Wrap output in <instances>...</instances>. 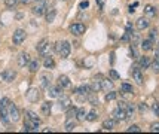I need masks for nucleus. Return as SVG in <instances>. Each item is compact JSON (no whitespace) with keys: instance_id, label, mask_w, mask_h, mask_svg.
<instances>
[{"instance_id":"f257e3e1","label":"nucleus","mask_w":159,"mask_h":134,"mask_svg":"<svg viewBox=\"0 0 159 134\" xmlns=\"http://www.w3.org/2000/svg\"><path fill=\"white\" fill-rule=\"evenodd\" d=\"M55 51L62 57V58H67L71 52V45L69 42H57L55 43Z\"/></svg>"},{"instance_id":"f03ea898","label":"nucleus","mask_w":159,"mask_h":134,"mask_svg":"<svg viewBox=\"0 0 159 134\" xmlns=\"http://www.w3.org/2000/svg\"><path fill=\"white\" fill-rule=\"evenodd\" d=\"M36 49L37 52L40 54V55H49V49H51V45H49V40L48 39H42L40 42L37 43V46H36Z\"/></svg>"},{"instance_id":"7ed1b4c3","label":"nucleus","mask_w":159,"mask_h":134,"mask_svg":"<svg viewBox=\"0 0 159 134\" xmlns=\"http://www.w3.org/2000/svg\"><path fill=\"white\" fill-rule=\"evenodd\" d=\"M46 7H48V2L46 0H37V5L31 9V12L34 15H37V16H40V15L45 14Z\"/></svg>"},{"instance_id":"20e7f679","label":"nucleus","mask_w":159,"mask_h":134,"mask_svg":"<svg viewBox=\"0 0 159 134\" xmlns=\"http://www.w3.org/2000/svg\"><path fill=\"white\" fill-rule=\"evenodd\" d=\"M7 110H9V118H11V122H18V121H20V110H18L16 104L9 103Z\"/></svg>"},{"instance_id":"39448f33","label":"nucleus","mask_w":159,"mask_h":134,"mask_svg":"<svg viewBox=\"0 0 159 134\" xmlns=\"http://www.w3.org/2000/svg\"><path fill=\"white\" fill-rule=\"evenodd\" d=\"M24 40H25V31L21 30V28L15 30L14 36H12V42H14V45H21Z\"/></svg>"},{"instance_id":"423d86ee","label":"nucleus","mask_w":159,"mask_h":134,"mask_svg":"<svg viewBox=\"0 0 159 134\" xmlns=\"http://www.w3.org/2000/svg\"><path fill=\"white\" fill-rule=\"evenodd\" d=\"M111 118L116 121V122L125 121V119H126V112H125L124 109L118 107V109H115V110H113V113H111Z\"/></svg>"},{"instance_id":"0eeeda50","label":"nucleus","mask_w":159,"mask_h":134,"mask_svg":"<svg viewBox=\"0 0 159 134\" xmlns=\"http://www.w3.org/2000/svg\"><path fill=\"white\" fill-rule=\"evenodd\" d=\"M15 78H16V72L12 70V69H6V70L2 72V79L6 81V82H12Z\"/></svg>"},{"instance_id":"6e6552de","label":"nucleus","mask_w":159,"mask_h":134,"mask_svg":"<svg viewBox=\"0 0 159 134\" xmlns=\"http://www.w3.org/2000/svg\"><path fill=\"white\" fill-rule=\"evenodd\" d=\"M48 94H49V97H61L62 95V88L58 85V86H51L49 85L48 86Z\"/></svg>"},{"instance_id":"1a4fd4ad","label":"nucleus","mask_w":159,"mask_h":134,"mask_svg":"<svg viewBox=\"0 0 159 134\" xmlns=\"http://www.w3.org/2000/svg\"><path fill=\"white\" fill-rule=\"evenodd\" d=\"M25 95H27V99L30 100L31 103H36V101L39 100V97H40V94H39V90H37V88H30Z\"/></svg>"},{"instance_id":"9d476101","label":"nucleus","mask_w":159,"mask_h":134,"mask_svg":"<svg viewBox=\"0 0 159 134\" xmlns=\"http://www.w3.org/2000/svg\"><path fill=\"white\" fill-rule=\"evenodd\" d=\"M28 63H30V55L27 52H21L18 55V66L20 67H25V66H28Z\"/></svg>"},{"instance_id":"9b49d317","label":"nucleus","mask_w":159,"mask_h":134,"mask_svg":"<svg viewBox=\"0 0 159 134\" xmlns=\"http://www.w3.org/2000/svg\"><path fill=\"white\" fill-rule=\"evenodd\" d=\"M70 31L73 33V35L76 36H80L85 33V25L83 24H80V22H77V24H73L71 27H70Z\"/></svg>"},{"instance_id":"f8f14e48","label":"nucleus","mask_w":159,"mask_h":134,"mask_svg":"<svg viewBox=\"0 0 159 134\" xmlns=\"http://www.w3.org/2000/svg\"><path fill=\"white\" fill-rule=\"evenodd\" d=\"M132 78L137 84H143V73H141V69L140 67H132Z\"/></svg>"},{"instance_id":"ddd939ff","label":"nucleus","mask_w":159,"mask_h":134,"mask_svg":"<svg viewBox=\"0 0 159 134\" xmlns=\"http://www.w3.org/2000/svg\"><path fill=\"white\" fill-rule=\"evenodd\" d=\"M91 91H92V90H91L89 85H80V86H77L76 90H75V92H76L77 95H85V97L89 95Z\"/></svg>"},{"instance_id":"4468645a","label":"nucleus","mask_w":159,"mask_h":134,"mask_svg":"<svg viewBox=\"0 0 159 134\" xmlns=\"http://www.w3.org/2000/svg\"><path fill=\"white\" fill-rule=\"evenodd\" d=\"M0 121H2L3 124H11V118H9L7 107H2V109H0Z\"/></svg>"},{"instance_id":"2eb2a0df","label":"nucleus","mask_w":159,"mask_h":134,"mask_svg":"<svg viewBox=\"0 0 159 134\" xmlns=\"http://www.w3.org/2000/svg\"><path fill=\"white\" fill-rule=\"evenodd\" d=\"M45 14H46V21L54 22V20H55V16H57V9L55 7H46Z\"/></svg>"},{"instance_id":"dca6fc26","label":"nucleus","mask_w":159,"mask_h":134,"mask_svg":"<svg viewBox=\"0 0 159 134\" xmlns=\"http://www.w3.org/2000/svg\"><path fill=\"white\" fill-rule=\"evenodd\" d=\"M58 85L61 86V88H70L71 86V82H70V79L66 76V75H61L60 78H58Z\"/></svg>"},{"instance_id":"f3484780","label":"nucleus","mask_w":159,"mask_h":134,"mask_svg":"<svg viewBox=\"0 0 159 134\" xmlns=\"http://www.w3.org/2000/svg\"><path fill=\"white\" fill-rule=\"evenodd\" d=\"M144 15L147 18H153L156 15V7L152 6V5H146L144 6Z\"/></svg>"},{"instance_id":"a211bd4d","label":"nucleus","mask_w":159,"mask_h":134,"mask_svg":"<svg viewBox=\"0 0 159 134\" xmlns=\"http://www.w3.org/2000/svg\"><path fill=\"white\" fill-rule=\"evenodd\" d=\"M60 99V107L61 109H69L71 106V100L69 97H66V95H61V97H58Z\"/></svg>"},{"instance_id":"6ab92c4d","label":"nucleus","mask_w":159,"mask_h":134,"mask_svg":"<svg viewBox=\"0 0 159 134\" xmlns=\"http://www.w3.org/2000/svg\"><path fill=\"white\" fill-rule=\"evenodd\" d=\"M43 66L45 69H54L55 67V61L51 55H45V60H43Z\"/></svg>"},{"instance_id":"aec40b11","label":"nucleus","mask_w":159,"mask_h":134,"mask_svg":"<svg viewBox=\"0 0 159 134\" xmlns=\"http://www.w3.org/2000/svg\"><path fill=\"white\" fill-rule=\"evenodd\" d=\"M147 27H149V20H147V18L141 16V18L137 20V28H139V30H144V28H147Z\"/></svg>"},{"instance_id":"412c9836","label":"nucleus","mask_w":159,"mask_h":134,"mask_svg":"<svg viewBox=\"0 0 159 134\" xmlns=\"http://www.w3.org/2000/svg\"><path fill=\"white\" fill-rule=\"evenodd\" d=\"M100 84H101V90H104V91H111L113 90V82L109 81V79L100 81Z\"/></svg>"},{"instance_id":"4be33fe9","label":"nucleus","mask_w":159,"mask_h":134,"mask_svg":"<svg viewBox=\"0 0 159 134\" xmlns=\"http://www.w3.org/2000/svg\"><path fill=\"white\" fill-rule=\"evenodd\" d=\"M40 85L43 88H48L49 85H51V76H49L48 73H43L40 76Z\"/></svg>"},{"instance_id":"5701e85b","label":"nucleus","mask_w":159,"mask_h":134,"mask_svg":"<svg viewBox=\"0 0 159 134\" xmlns=\"http://www.w3.org/2000/svg\"><path fill=\"white\" fill-rule=\"evenodd\" d=\"M51 109H52V103H51V101H45L40 106V110L43 115H49V113H51Z\"/></svg>"},{"instance_id":"b1692460","label":"nucleus","mask_w":159,"mask_h":134,"mask_svg":"<svg viewBox=\"0 0 159 134\" xmlns=\"http://www.w3.org/2000/svg\"><path fill=\"white\" fill-rule=\"evenodd\" d=\"M115 125H116V121L113 119V118H110V119H106L103 122V128H104V130H113V128H115Z\"/></svg>"},{"instance_id":"393cba45","label":"nucleus","mask_w":159,"mask_h":134,"mask_svg":"<svg viewBox=\"0 0 159 134\" xmlns=\"http://www.w3.org/2000/svg\"><path fill=\"white\" fill-rule=\"evenodd\" d=\"M39 61L37 60H30V63H28V69H30V72L31 73H36V72L39 70Z\"/></svg>"},{"instance_id":"a878e982","label":"nucleus","mask_w":159,"mask_h":134,"mask_svg":"<svg viewBox=\"0 0 159 134\" xmlns=\"http://www.w3.org/2000/svg\"><path fill=\"white\" fill-rule=\"evenodd\" d=\"M141 48H143V51H150L153 48V40H150V39L143 40L141 42Z\"/></svg>"},{"instance_id":"bb28decb","label":"nucleus","mask_w":159,"mask_h":134,"mask_svg":"<svg viewBox=\"0 0 159 134\" xmlns=\"http://www.w3.org/2000/svg\"><path fill=\"white\" fill-rule=\"evenodd\" d=\"M75 127H76V122L73 121V118H69V121H67V122H66V125H64L66 131H73Z\"/></svg>"},{"instance_id":"cd10ccee","label":"nucleus","mask_w":159,"mask_h":134,"mask_svg":"<svg viewBox=\"0 0 159 134\" xmlns=\"http://www.w3.org/2000/svg\"><path fill=\"white\" fill-rule=\"evenodd\" d=\"M120 91H122V92H126V94H132V92H134V90H132V85L124 82V84L120 85Z\"/></svg>"},{"instance_id":"c85d7f7f","label":"nucleus","mask_w":159,"mask_h":134,"mask_svg":"<svg viewBox=\"0 0 159 134\" xmlns=\"http://www.w3.org/2000/svg\"><path fill=\"white\" fill-rule=\"evenodd\" d=\"M77 121H85L86 119V110L83 109V107H80V109H77V115H76Z\"/></svg>"},{"instance_id":"c756f323","label":"nucleus","mask_w":159,"mask_h":134,"mask_svg":"<svg viewBox=\"0 0 159 134\" xmlns=\"http://www.w3.org/2000/svg\"><path fill=\"white\" fill-rule=\"evenodd\" d=\"M76 115H77V107L70 106L69 109H67V116H69V118H76Z\"/></svg>"},{"instance_id":"7c9ffc66","label":"nucleus","mask_w":159,"mask_h":134,"mask_svg":"<svg viewBox=\"0 0 159 134\" xmlns=\"http://www.w3.org/2000/svg\"><path fill=\"white\" fill-rule=\"evenodd\" d=\"M97 118H98V113L95 112V110H91L89 113H86V121H89V122L95 121Z\"/></svg>"},{"instance_id":"2f4dec72","label":"nucleus","mask_w":159,"mask_h":134,"mask_svg":"<svg viewBox=\"0 0 159 134\" xmlns=\"http://www.w3.org/2000/svg\"><path fill=\"white\" fill-rule=\"evenodd\" d=\"M150 66V60L147 58V57H143L141 60H140V67H143V69H147Z\"/></svg>"},{"instance_id":"473e14b6","label":"nucleus","mask_w":159,"mask_h":134,"mask_svg":"<svg viewBox=\"0 0 159 134\" xmlns=\"http://www.w3.org/2000/svg\"><path fill=\"white\" fill-rule=\"evenodd\" d=\"M118 97V94L113 91H107V94H106V101H113V100Z\"/></svg>"},{"instance_id":"72a5a7b5","label":"nucleus","mask_w":159,"mask_h":134,"mask_svg":"<svg viewBox=\"0 0 159 134\" xmlns=\"http://www.w3.org/2000/svg\"><path fill=\"white\" fill-rule=\"evenodd\" d=\"M91 90H92V91H94V92L100 91V90H101V84H100V81H98V82H97V79H95V82L92 84V86H91Z\"/></svg>"},{"instance_id":"f704fd0d","label":"nucleus","mask_w":159,"mask_h":134,"mask_svg":"<svg viewBox=\"0 0 159 134\" xmlns=\"http://www.w3.org/2000/svg\"><path fill=\"white\" fill-rule=\"evenodd\" d=\"M126 131H128V133H140L141 128H140L139 125H131L129 128H126Z\"/></svg>"},{"instance_id":"c9c22d12","label":"nucleus","mask_w":159,"mask_h":134,"mask_svg":"<svg viewBox=\"0 0 159 134\" xmlns=\"http://www.w3.org/2000/svg\"><path fill=\"white\" fill-rule=\"evenodd\" d=\"M9 103H11V100L7 99V97L2 99V100H0V109H2V107H7V106H9Z\"/></svg>"},{"instance_id":"e433bc0d","label":"nucleus","mask_w":159,"mask_h":134,"mask_svg":"<svg viewBox=\"0 0 159 134\" xmlns=\"http://www.w3.org/2000/svg\"><path fill=\"white\" fill-rule=\"evenodd\" d=\"M16 3H18V0H5V5H6L7 7H15Z\"/></svg>"},{"instance_id":"4c0bfd02","label":"nucleus","mask_w":159,"mask_h":134,"mask_svg":"<svg viewBox=\"0 0 159 134\" xmlns=\"http://www.w3.org/2000/svg\"><path fill=\"white\" fill-rule=\"evenodd\" d=\"M156 37H158V30L156 28H153V30H150V40H156Z\"/></svg>"},{"instance_id":"58836bf2","label":"nucleus","mask_w":159,"mask_h":134,"mask_svg":"<svg viewBox=\"0 0 159 134\" xmlns=\"http://www.w3.org/2000/svg\"><path fill=\"white\" fill-rule=\"evenodd\" d=\"M25 115H27L28 118H33V119H37V121H40V119H39V116H37V115H36L34 112H31V110H27V112H25Z\"/></svg>"},{"instance_id":"ea45409f","label":"nucleus","mask_w":159,"mask_h":134,"mask_svg":"<svg viewBox=\"0 0 159 134\" xmlns=\"http://www.w3.org/2000/svg\"><path fill=\"white\" fill-rule=\"evenodd\" d=\"M150 66H152V69H153V72H155V73H159V61H158V60H156L153 64H150Z\"/></svg>"},{"instance_id":"a19ab883","label":"nucleus","mask_w":159,"mask_h":134,"mask_svg":"<svg viewBox=\"0 0 159 134\" xmlns=\"http://www.w3.org/2000/svg\"><path fill=\"white\" fill-rule=\"evenodd\" d=\"M150 130H152V131H156V133H159V122H153L152 125H150Z\"/></svg>"},{"instance_id":"79ce46f5","label":"nucleus","mask_w":159,"mask_h":134,"mask_svg":"<svg viewBox=\"0 0 159 134\" xmlns=\"http://www.w3.org/2000/svg\"><path fill=\"white\" fill-rule=\"evenodd\" d=\"M109 73H110V76H111L113 79H119V78H120V76H119V73H118V72H116V70H113V69H111V70L109 72Z\"/></svg>"},{"instance_id":"37998d69","label":"nucleus","mask_w":159,"mask_h":134,"mask_svg":"<svg viewBox=\"0 0 159 134\" xmlns=\"http://www.w3.org/2000/svg\"><path fill=\"white\" fill-rule=\"evenodd\" d=\"M88 6H89V2H88V0H83L82 3L79 5V7H80V9H86Z\"/></svg>"},{"instance_id":"c03bdc74","label":"nucleus","mask_w":159,"mask_h":134,"mask_svg":"<svg viewBox=\"0 0 159 134\" xmlns=\"http://www.w3.org/2000/svg\"><path fill=\"white\" fill-rule=\"evenodd\" d=\"M152 109H153V112H155V113H156V115L159 116V103H153Z\"/></svg>"},{"instance_id":"a18cd8bd","label":"nucleus","mask_w":159,"mask_h":134,"mask_svg":"<svg viewBox=\"0 0 159 134\" xmlns=\"http://www.w3.org/2000/svg\"><path fill=\"white\" fill-rule=\"evenodd\" d=\"M139 109H140V112L143 113V112H146V110H147V106H146L144 103H141V104L139 106Z\"/></svg>"},{"instance_id":"49530a36","label":"nucleus","mask_w":159,"mask_h":134,"mask_svg":"<svg viewBox=\"0 0 159 134\" xmlns=\"http://www.w3.org/2000/svg\"><path fill=\"white\" fill-rule=\"evenodd\" d=\"M97 3H98V6H100V7H104V3H106V0H97Z\"/></svg>"},{"instance_id":"de8ad7c7","label":"nucleus","mask_w":159,"mask_h":134,"mask_svg":"<svg viewBox=\"0 0 159 134\" xmlns=\"http://www.w3.org/2000/svg\"><path fill=\"white\" fill-rule=\"evenodd\" d=\"M31 2H37V0H21V3H24V5H28Z\"/></svg>"},{"instance_id":"09e8293b","label":"nucleus","mask_w":159,"mask_h":134,"mask_svg":"<svg viewBox=\"0 0 159 134\" xmlns=\"http://www.w3.org/2000/svg\"><path fill=\"white\" fill-rule=\"evenodd\" d=\"M155 57H156V60L159 61V49H156V52H155Z\"/></svg>"}]
</instances>
